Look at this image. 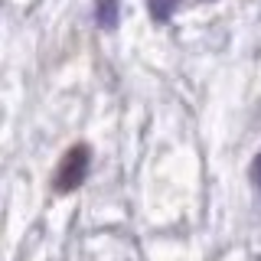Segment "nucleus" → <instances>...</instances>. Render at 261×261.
<instances>
[{
  "instance_id": "obj_1",
  "label": "nucleus",
  "mask_w": 261,
  "mask_h": 261,
  "mask_svg": "<svg viewBox=\"0 0 261 261\" xmlns=\"http://www.w3.org/2000/svg\"><path fill=\"white\" fill-rule=\"evenodd\" d=\"M88 167H92V147L88 144H75L65 150V157L59 160V170L53 176V186L56 193H72L85 183L88 176Z\"/></svg>"
},
{
  "instance_id": "obj_2",
  "label": "nucleus",
  "mask_w": 261,
  "mask_h": 261,
  "mask_svg": "<svg viewBox=\"0 0 261 261\" xmlns=\"http://www.w3.org/2000/svg\"><path fill=\"white\" fill-rule=\"evenodd\" d=\"M118 16H121L118 0H95V23L101 30H114L118 27Z\"/></svg>"
},
{
  "instance_id": "obj_3",
  "label": "nucleus",
  "mask_w": 261,
  "mask_h": 261,
  "mask_svg": "<svg viewBox=\"0 0 261 261\" xmlns=\"http://www.w3.org/2000/svg\"><path fill=\"white\" fill-rule=\"evenodd\" d=\"M173 10H176V0H150V16H153L157 23L170 20V16H173Z\"/></svg>"
},
{
  "instance_id": "obj_4",
  "label": "nucleus",
  "mask_w": 261,
  "mask_h": 261,
  "mask_svg": "<svg viewBox=\"0 0 261 261\" xmlns=\"http://www.w3.org/2000/svg\"><path fill=\"white\" fill-rule=\"evenodd\" d=\"M251 179H255V186H261V153L255 157V163H251Z\"/></svg>"
}]
</instances>
